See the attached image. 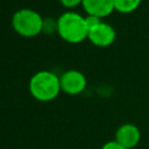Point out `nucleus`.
Here are the masks:
<instances>
[{
	"label": "nucleus",
	"instance_id": "nucleus-1",
	"mask_svg": "<svg viewBox=\"0 0 149 149\" xmlns=\"http://www.w3.org/2000/svg\"><path fill=\"white\" fill-rule=\"evenodd\" d=\"M57 34L58 36L71 44H78L87 40L88 27L85 16L73 10L62 13L57 19Z\"/></svg>",
	"mask_w": 149,
	"mask_h": 149
},
{
	"label": "nucleus",
	"instance_id": "nucleus-2",
	"mask_svg": "<svg viewBox=\"0 0 149 149\" xmlns=\"http://www.w3.org/2000/svg\"><path fill=\"white\" fill-rule=\"evenodd\" d=\"M28 88L34 99L42 102L51 101L56 99L62 91L59 76L49 70L37 71L29 79Z\"/></svg>",
	"mask_w": 149,
	"mask_h": 149
},
{
	"label": "nucleus",
	"instance_id": "nucleus-3",
	"mask_svg": "<svg viewBox=\"0 0 149 149\" xmlns=\"http://www.w3.org/2000/svg\"><path fill=\"white\" fill-rule=\"evenodd\" d=\"M44 17L33 8L17 9L10 20L14 31L22 37H35L42 33Z\"/></svg>",
	"mask_w": 149,
	"mask_h": 149
},
{
	"label": "nucleus",
	"instance_id": "nucleus-4",
	"mask_svg": "<svg viewBox=\"0 0 149 149\" xmlns=\"http://www.w3.org/2000/svg\"><path fill=\"white\" fill-rule=\"evenodd\" d=\"M59 81H61V90L69 94V95H77L84 92L87 85V80L85 74L74 69H70L64 71L59 76Z\"/></svg>",
	"mask_w": 149,
	"mask_h": 149
},
{
	"label": "nucleus",
	"instance_id": "nucleus-5",
	"mask_svg": "<svg viewBox=\"0 0 149 149\" xmlns=\"http://www.w3.org/2000/svg\"><path fill=\"white\" fill-rule=\"evenodd\" d=\"M116 38V31L107 22L101 21L95 27L88 29L87 40L95 47L99 48H107L114 43Z\"/></svg>",
	"mask_w": 149,
	"mask_h": 149
},
{
	"label": "nucleus",
	"instance_id": "nucleus-6",
	"mask_svg": "<svg viewBox=\"0 0 149 149\" xmlns=\"http://www.w3.org/2000/svg\"><path fill=\"white\" fill-rule=\"evenodd\" d=\"M114 140L122 147L133 149L141 141L140 128L134 123H122L116 128Z\"/></svg>",
	"mask_w": 149,
	"mask_h": 149
},
{
	"label": "nucleus",
	"instance_id": "nucleus-7",
	"mask_svg": "<svg viewBox=\"0 0 149 149\" xmlns=\"http://www.w3.org/2000/svg\"><path fill=\"white\" fill-rule=\"evenodd\" d=\"M81 6L87 15H93L101 20L115 10L113 0H83Z\"/></svg>",
	"mask_w": 149,
	"mask_h": 149
},
{
	"label": "nucleus",
	"instance_id": "nucleus-8",
	"mask_svg": "<svg viewBox=\"0 0 149 149\" xmlns=\"http://www.w3.org/2000/svg\"><path fill=\"white\" fill-rule=\"evenodd\" d=\"M113 1H114V9L121 14H129L135 12L141 3V0H113Z\"/></svg>",
	"mask_w": 149,
	"mask_h": 149
},
{
	"label": "nucleus",
	"instance_id": "nucleus-9",
	"mask_svg": "<svg viewBox=\"0 0 149 149\" xmlns=\"http://www.w3.org/2000/svg\"><path fill=\"white\" fill-rule=\"evenodd\" d=\"M42 33L48 34V35L57 33V20H55L52 17H45L44 21H43Z\"/></svg>",
	"mask_w": 149,
	"mask_h": 149
},
{
	"label": "nucleus",
	"instance_id": "nucleus-10",
	"mask_svg": "<svg viewBox=\"0 0 149 149\" xmlns=\"http://www.w3.org/2000/svg\"><path fill=\"white\" fill-rule=\"evenodd\" d=\"M85 20H86V24H87L88 29L95 27L97 24H99V23L102 21L101 19H99V17H97V16H93V15H86V16H85Z\"/></svg>",
	"mask_w": 149,
	"mask_h": 149
},
{
	"label": "nucleus",
	"instance_id": "nucleus-11",
	"mask_svg": "<svg viewBox=\"0 0 149 149\" xmlns=\"http://www.w3.org/2000/svg\"><path fill=\"white\" fill-rule=\"evenodd\" d=\"M61 5L65 8H74L83 3V0H59Z\"/></svg>",
	"mask_w": 149,
	"mask_h": 149
},
{
	"label": "nucleus",
	"instance_id": "nucleus-12",
	"mask_svg": "<svg viewBox=\"0 0 149 149\" xmlns=\"http://www.w3.org/2000/svg\"><path fill=\"white\" fill-rule=\"evenodd\" d=\"M101 149H127V148H125V147H122L121 144H119L115 140H112V141L106 142V143L101 147Z\"/></svg>",
	"mask_w": 149,
	"mask_h": 149
}]
</instances>
